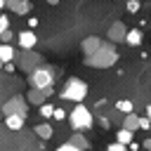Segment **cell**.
<instances>
[{
    "label": "cell",
    "instance_id": "14",
    "mask_svg": "<svg viewBox=\"0 0 151 151\" xmlns=\"http://www.w3.org/2000/svg\"><path fill=\"white\" fill-rule=\"evenodd\" d=\"M14 57H17V50H14V45H9V42H0V59H2V64H7V61H14Z\"/></svg>",
    "mask_w": 151,
    "mask_h": 151
},
{
    "label": "cell",
    "instance_id": "16",
    "mask_svg": "<svg viewBox=\"0 0 151 151\" xmlns=\"http://www.w3.org/2000/svg\"><path fill=\"white\" fill-rule=\"evenodd\" d=\"M33 132H35L40 139H50V137L54 134V130H52V125H50V123H40V125H35V127H33Z\"/></svg>",
    "mask_w": 151,
    "mask_h": 151
},
{
    "label": "cell",
    "instance_id": "31",
    "mask_svg": "<svg viewBox=\"0 0 151 151\" xmlns=\"http://www.w3.org/2000/svg\"><path fill=\"white\" fill-rule=\"evenodd\" d=\"M144 149H151V139H144V144H142Z\"/></svg>",
    "mask_w": 151,
    "mask_h": 151
},
{
    "label": "cell",
    "instance_id": "32",
    "mask_svg": "<svg viewBox=\"0 0 151 151\" xmlns=\"http://www.w3.org/2000/svg\"><path fill=\"white\" fill-rule=\"evenodd\" d=\"M47 5H59V0H45Z\"/></svg>",
    "mask_w": 151,
    "mask_h": 151
},
{
    "label": "cell",
    "instance_id": "20",
    "mask_svg": "<svg viewBox=\"0 0 151 151\" xmlns=\"http://www.w3.org/2000/svg\"><path fill=\"white\" fill-rule=\"evenodd\" d=\"M12 12H17V14H28V12H31V0H19V5H17Z\"/></svg>",
    "mask_w": 151,
    "mask_h": 151
},
{
    "label": "cell",
    "instance_id": "4",
    "mask_svg": "<svg viewBox=\"0 0 151 151\" xmlns=\"http://www.w3.org/2000/svg\"><path fill=\"white\" fill-rule=\"evenodd\" d=\"M28 85L31 87H38V90H47L54 85V71L52 66H38L35 71L28 73Z\"/></svg>",
    "mask_w": 151,
    "mask_h": 151
},
{
    "label": "cell",
    "instance_id": "23",
    "mask_svg": "<svg viewBox=\"0 0 151 151\" xmlns=\"http://www.w3.org/2000/svg\"><path fill=\"white\" fill-rule=\"evenodd\" d=\"M106 151H127V146L120 144V142H111V144L106 146Z\"/></svg>",
    "mask_w": 151,
    "mask_h": 151
},
{
    "label": "cell",
    "instance_id": "35",
    "mask_svg": "<svg viewBox=\"0 0 151 151\" xmlns=\"http://www.w3.org/2000/svg\"><path fill=\"white\" fill-rule=\"evenodd\" d=\"M149 21H151V17H149Z\"/></svg>",
    "mask_w": 151,
    "mask_h": 151
},
{
    "label": "cell",
    "instance_id": "11",
    "mask_svg": "<svg viewBox=\"0 0 151 151\" xmlns=\"http://www.w3.org/2000/svg\"><path fill=\"white\" fill-rule=\"evenodd\" d=\"M142 40H144V35H142L139 28H127V33H125V45H130V47H139Z\"/></svg>",
    "mask_w": 151,
    "mask_h": 151
},
{
    "label": "cell",
    "instance_id": "2",
    "mask_svg": "<svg viewBox=\"0 0 151 151\" xmlns=\"http://www.w3.org/2000/svg\"><path fill=\"white\" fill-rule=\"evenodd\" d=\"M59 97H61V99H66V101L80 104V101L87 97V83H85V80H80V78H68V80L64 83V87H61Z\"/></svg>",
    "mask_w": 151,
    "mask_h": 151
},
{
    "label": "cell",
    "instance_id": "29",
    "mask_svg": "<svg viewBox=\"0 0 151 151\" xmlns=\"http://www.w3.org/2000/svg\"><path fill=\"white\" fill-rule=\"evenodd\" d=\"M5 5H7V7H9V9H14V7H17V5H19V0H5Z\"/></svg>",
    "mask_w": 151,
    "mask_h": 151
},
{
    "label": "cell",
    "instance_id": "17",
    "mask_svg": "<svg viewBox=\"0 0 151 151\" xmlns=\"http://www.w3.org/2000/svg\"><path fill=\"white\" fill-rule=\"evenodd\" d=\"M132 134H134V132H130V130L120 127V130L116 132V142H120V144H125V146H127V144L132 142Z\"/></svg>",
    "mask_w": 151,
    "mask_h": 151
},
{
    "label": "cell",
    "instance_id": "33",
    "mask_svg": "<svg viewBox=\"0 0 151 151\" xmlns=\"http://www.w3.org/2000/svg\"><path fill=\"white\" fill-rule=\"evenodd\" d=\"M5 7H7V5H5V0H0V9H5Z\"/></svg>",
    "mask_w": 151,
    "mask_h": 151
},
{
    "label": "cell",
    "instance_id": "26",
    "mask_svg": "<svg viewBox=\"0 0 151 151\" xmlns=\"http://www.w3.org/2000/svg\"><path fill=\"white\" fill-rule=\"evenodd\" d=\"M139 130H151V120L146 116H139Z\"/></svg>",
    "mask_w": 151,
    "mask_h": 151
},
{
    "label": "cell",
    "instance_id": "9",
    "mask_svg": "<svg viewBox=\"0 0 151 151\" xmlns=\"http://www.w3.org/2000/svg\"><path fill=\"white\" fill-rule=\"evenodd\" d=\"M52 94V87H47V90H38V87H31L28 90V94H26V101L28 104H33V106H40V104H45V99Z\"/></svg>",
    "mask_w": 151,
    "mask_h": 151
},
{
    "label": "cell",
    "instance_id": "5",
    "mask_svg": "<svg viewBox=\"0 0 151 151\" xmlns=\"http://www.w3.org/2000/svg\"><path fill=\"white\" fill-rule=\"evenodd\" d=\"M14 59H17L14 64L19 66V71L26 73V76H28L31 71H35L38 66H42V57H40L38 52H33V50H21L19 57H14Z\"/></svg>",
    "mask_w": 151,
    "mask_h": 151
},
{
    "label": "cell",
    "instance_id": "6",
    "mask_svg": "<svg viewBox=\"0 0 151 151\" xmlns=\"http://www.w3.org/2000/svg\"><path fill=\"white\" fill-rule=\"evenodd\" d=\"M2 113H5V116H12V113L26 116V113H28V101H26V97L14 94L12 99H7V101L2 104Z\"/></svg>",
    "mask_w": 151,
    "mask_h": 151
},
{
    "label": "cell",
    "instance_id": "1",
    "mask_svg": "<svg viewBox=\"0 0 151 151\" xmlns=\"http://www.w3.org/2000/svg\"><path fill=\"white\" fill-rule=\"evenodd\" d=\"M116 61H118V52L113 42H101L92 54L83 57V64L90 68H111Z\"/></svg>",
    "mask_w": 151,
    "mask_h": 151
},
{
    "label": "cell",
    "instance_id": "18",
    "mask_svg": "<svg viewBox=\"0 0 151 151\" xmlns=\"http://www.w3.org/2000/svg\"><path fill=\"white\" fill-rule=\"evenodd\" d=\"M116 111H120V113H130V111H134V106H132L130 99H118V101H116Z\"/></svg>",
    "mask_w": 151,
    "mask_h": 151
},
{
    "label": "cell",
    "instance_id": "10",
    "mask_svg": "<svg viewBox=\"0 0 151 151\" xmlns=\"http://www.w3.org/2000/svg\"><path fill=\"white\" fill-rule=\"evenodd\" d=\"M101 42H104V40H101L99 35H87V38H83V42H80V52H83V57L92 54Z\"/></svg>",
    "mask_w": 151,
    "mask_h": 151
},
{
    "label": "cell",
    "instance_id": "36",
    "mask_svg": "<svg viewBox=\"0 0 151 151\" xmlns=\"http://www.w3.org/2000/svg\"><path fill=\"white\" fill-rule=\"evenodd\" d=\"M146 151H151V149H146Z\"/></svg>",
    "mask_w": 151,
    "mask_h": 151
},
{
    "label": "cell",
    "instance_id": "7",
    "mask_svg": "<svg viewBox=\"0 0 151 151\" xmlns=\"http://www.w3.org/2000/svg\"><path fill=\"white\" fill-rule=\"evenodd\" d=\"M125 33H127V26L123 21H113L106 31V38H109V42L118 45V42H125Z\"/></svg>",
    "mask_w": 151,
    "mask_h": 151
},
{
    "label": "cell",
    "instance_id": "8",
    "mask_svg": "<svg viewBox=\"0 0 151 151\" xmlns=\"http://www.w3.org/2000/svg\"><path fill=\"white\" fill-rule=\"evenodd\" d=\"M17 40H19V50H33V47L38 45V35H35L33 28H24V31H19Z\"/></svg>",
    "mask_w": 151,
    "mask_h": 151
},
{
    "label": "cell",
    "instance_id": "21",
    "mask_svg": "<svg viewBox=\"0 0 151 151\" xmlns=\"http://www.w3.org/2000/svg\"><path fill=\"white\" fill-rule=\"evenodd\" d=\"M125 9H127L130 14H134V12L142 9V2H139V0H127V2H125Z\"/></svg>",
    "mask_w": 151,
    "mask_h": 151
},
{
    "label": "cell",
    "instance_id": "30",
    "mask_svg": "<svg viewBox=\"0 0 151 151\" xmlns=\"http://www.w3.org/2000/svg\"><path fill=\"white\" fill-rule=\"evenodd\" d=\"M144 116L151 120V104H146V109H144Z\"/></svg>",
    "mask_w": 151,
    "mask_h": 151
},
{
    "label": "cell",
    "instance_id": "25",
    "mask_svg": "<svg viewBox=\"0 0 151 151\" xmlns=\"http://www.w3.org/2000/svg\"><path fill=\"white\" fill-rule=\"evenodd\" d=\"M57 151H83V149H78V146H76V144H71V142H64Z\"/></svg>",
    "mask_w": 151,
    "mask_h": 151
},
{
    "label": "cell",
    "instance_id": "34",
    "mask_svg": "<svg viewBox=\"0 0 151 151\" xmlns=\"http://www.w3.org/2000/svg\"><path fill=\"white\" fill-rule=\"evenodd\" d=\"M0 68H2V59H0Z\"/></svg>",
    "mask_w": 151,
    "mask_h": 151
},
{
    "label": "cell",
    "instance_id": "19",
    "mask_svg": "<svg viewBox=\"0 0 151 151\" xmlns=\"http://www.w3.org/2000/svg\"><path fill=\"white\" fill-rule=\"evenodd\" d=\"M38 113H40L42 118H52V113H54V106L45 101V104H40V106H38Z\"/></svg>",
    "mask_w": 151,
    "mask_h": 151
},
{
    "label": "cell",
    "instance_id": "27",
    "mask_svg": "<svg viewBox=\"0 0 151 151\" xmlns=\"http://www.w3.org/2000/svg\"><path fill=\"white\" fill-rule=\"evenodd\" d=\"M12 40H14V33H12L9 28H7L5 33H0V42H12Z\"/></svg>",
    "mask_w": 151,
    "mask_h": 151
},
{
    "label": "cell",
    "instance_id": "3",
    "mask_svg": "<svg viewBox=\"0 0 151 151\" xmlns=\"http://www.w3.org/2000/svg\"><path fill=\"white\" fill-rule=\"evenodd\" d=\"M66 120H68V125H71L73 130H90V127H92V123H94L92 111H90L83 101H80V104H76V106H73V111H68Z\"/></svg>",
    "mask_w": 151,
    "mask_h": 151
},
{
    "label": "cell",
    "instance_id": "13",
    "mask_svg": "<svg viewBox=\"0 0 151 151\" xmlns=\"http://www.w3.org/2000/svg\"><path fill=\"white\" fill-rule=\"evenodd\" d=\"M26 123V116H19V113H12V116H5V125L9 130H21Z\"/></svg>",
    "mask_w": 151,
    "mask_h": 151
},
{
    "label": "cell",
    "instance_id": "28",
    "mask_svg": "<svg viewBox=\"0 0 151 151\" xmlns=\"http://www.w3.org/2000/svg\"><path fill=\"white\" fill-rule=\"evenodd\" d=\"M38 26V19L35 17H28V28H35Z\"/></svg>",
    "mask_w": 151,
    "mask_h": 151
},
{
    "label": "cell",
    "instance_id": "24",
    "mask_svg": "<svg viewBox=\"0 0 151 151\" xmlns=\"http://www.w3.org/2000/svg\"><path fill=\"white\" fill-rule=\"evenodd\" d=\"M9 28V17L7 14H0V33H5Z\"/></svg>",
    "mask_w": 151,
    "mask_h": 151
},
{
    "label": "cell",
    "instance_id": "15",
    "mask_svg": "<svg viewBox=\"0 0 151 151\" xmlns=\"http://www.w3.org/2000/svg\"><path fill=\"white\" fill-rule=\"evenodd\" d=\"M68 142H71V144H76V146H78V149H83V151H87V149H90V142H87V137H85L83 132H78V130L71 134V139H68Z\"/></svg>",
    "mask_w": 151,
    "mask_h": 151
},
{
    "label": "cell",
    "instance_id": "22",
    "mask_svg": "<svg viewBox=\"0 0 151 151\" xmlns=\"http://www.w3.org/2000/svg\"><path fill=\"white\" fill-rule=\"evenodd\" d=\"M66 116H68V111H64L61 106H54V113H52V118H54V120H64Z\"/></svg>",
    "mask_w": 151,
    "mask_h": 151
},
{
    "label": "cell",
    "instance_id": "12",
    "mask_svg": "<svg viewBox=\"0 0 151 151\" xmlns=\"http://www.w3.org/2000/svg\"><path fill=\"white\" fill-rule=\"evenodd\" d=\"M120 127H125V130H130V132H137V130H139V116H137L134 111L125 113V118H123V125H120Z\"/></svg>",
    "mask_w": 151,
    "mask_h": 151
}]
</instances>
